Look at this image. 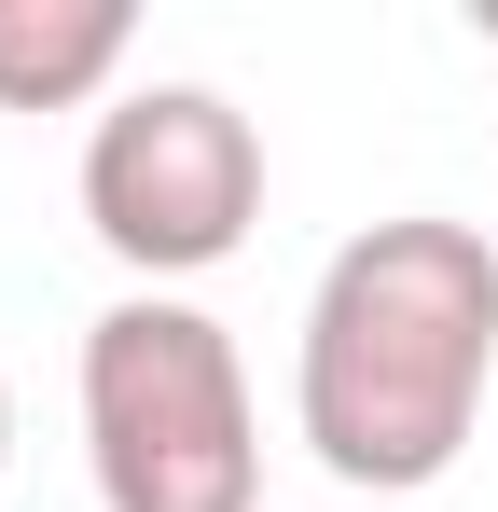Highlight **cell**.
Masks as SVG:
<instances>
[{"instance_id":"obj_4","label":"cell","mask_w":498,"mask_h":512,"mask_svg":"<svg viewBox=\"0 0 498 512\" xmlns=\"http://www.w3.org/2000/svg\"><path fill=\"white\" fill-rule=\"evenodd\" d=\"M139 14L125 0H0V111H83L125 70Z\"/></svg>"},{"instance_id":"obj_3","label":"cell","mask_w":498,"mask_h":512,"mask_svg":"<svg viewBox=\"0 0 498 512\" xmlns=\"http://www.w3.org/2000/svg\"><path fill=\"white\" fill-rule=\"evenodd\" d=\"M83 222L139 277H208L263 222V139L222 84H139L83 139Z\"/></svg>"},{"instance_id":"obj_2","label":"cell","mask_w":498,"mask_h":512,"mask_svg":"<svg viewBox=\"0 0 498 512\" xmlns=\"http://www.w3.org/2000/svg\"><path fill=\"white\" fill-rule=\"evenodd\" d=\"M83 457L111 512H263V443H249V374L208 305H111L83 333Z\"/></svg>"},{"instance_id":"obj_5","label":"cell","mask_w":498,"mask_h":512,"mask_svg":"<svg viewBox=\"0 0 498 512\" xmlns=\"http://www.w3.org/2000/svg\"><path fill=\"white\" fill-rule=\"evenodd\" d=\"M0 471H14V388H0Z\"/></svg>"},{"instance_id":"obj_1","label":"cell","mask_w":498,"mask_h":512,"mask_svg":"<svg viewBox=\"0 0 498 512\" xmlns=\"http://www.w3.org/2000/svg\"><path fill=\"white\" fill-rule=\"evenodd\" d=\"M485 374H498V250L471 222L415 208V222H374L319 263L291 416L332 485H374V499L443 485L485 416Z\"/></svg>"},{"instance_id":"obj_6","label":"cell","mask_w":498,"mask_h":512,"mask_svg":"<svg viewBox=\"0 0 498 512\" xmlns=\"http://www.w3.org/2000/svg\"><path fill=\"white\" fill-rule=\"evenodd\" d=\"M471 28H485V42H498V0H471Z\"/></svg>"}]
</instances>
